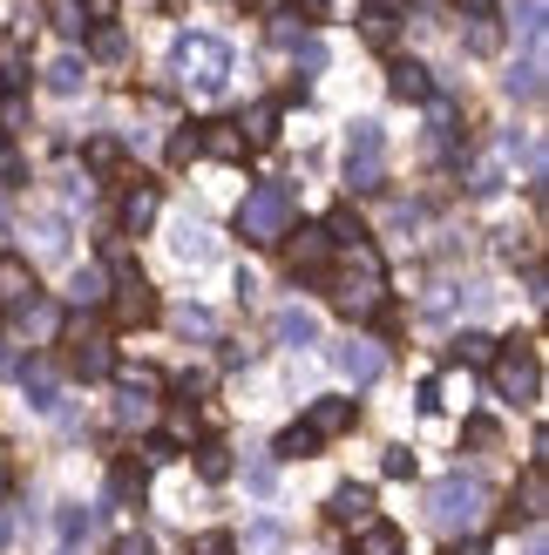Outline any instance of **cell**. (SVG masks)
<instances>
[{
	"instance_id": "cell-1",
	"label": "cell",
	"mask_w": 549,
	"mask_h": 555,
	"mask_svg": "<svg viewBox=\"0 0 549 555\" xmlns=\"http://www.w3.org/2000/svg\"><path fill=\"white\" fill-rule=\"evenodd\" d=\"M292 217H298V197H292V190H285V183H258L252 197L238 204V237H244V244H285Z\"/></svg>"
},
{
	"instance_id": "cell-2",
	"label": "cell",
	"mask_w": 549,
	"mask_h": 555,
	"mask_svg": "<svg viewBox=\"0 0 549 555\" xmlns=\"http://www.w3.org/2000/svg\"><path fill=\"white\" fill-rule=\"evenodd\" d=\"M346 183L360 190V197L387 183V129H380L373 116H360L346 129Z\"/></svg>"
},
{
	"instance_id": "cell-3",
	"label": "cell",
	"mask_w": 549,
	"mask_h": 555,
	"mask_svg": "<svg viewBox=\"0 0 549 555\" xmlns=\"http://www.w3.org/2000/svg\"><path fill=\"white\" fill-rule=\"evenodd\" d=\"M177 75H183L197 95H217V89L231 81V48L217 41V35H183V41H177Z\"/></svg>"
},
{
	"instance_id": "cell-4",
	"label": "cell",
	"mask_w": 549,
	"mask_h": 555,
	"mask_svg": "<svg viewBox=\"0 0 549 555\" xmlns=\"http://www.w3.org/2000/svg\"><path fill=\"white\" fill-rule=\"evenodd\" d=\"M496 379H502V393L515 400V406H542V366H536V339H509V346H496Z\"/></svg>"
},
{
	"instance_id": "cell-5",
	"label": "cell",
	"mask_w": 549,
	"mask_h": 555,
	"mask_svg": "<svg viewBox=\"0 0 549 555\" xmlns=\"http://www.w3.org/2000/svg\"><path fill=\"white\" fill-rule=\"evenodd\" d=\"M482 515V481L475 475H442V481H434L427 488V521H434V529H469V521Z\"/></svg>"
},
{
	"instance_id": "cell-6",
	"label": "cell",
	"mask_w": 549,
	"mask_h": 555,
	"mask_svg": "<svg viewBox=\"0 0 549 555\" xmlns=\"http://www.w3.org/2000/svg\"><path fill=\"white\" fill-rule=\"evenodd\" d=\"M333 298H340V312H373L380 305V258L373 251H353V271H340L333 278Z\"/></svg>"
},
{
	"instance_id": "cell-7",
	"label": "cell",
	"mask_w": 549,
	"mask_h": 555,
	"mask_svg": "<svg viewBox=\"0 0 549 555\" xmlns=\"http://www.w3.org/2000/svg\"><path fill=\"white\" fill-rule=\"evenodd\" d=\"M68 373H75V379L116 373V352H108L102 332H89V319H68Z\"/></svg>"
},
{
	"instance_id": "cell-8",
	"label": "cell",
	"mask_w": 549,
	"mask_h": 555,
	"mask_svg": "<svg viewBox=\"0 0 549 555\" xmlns=\"http://www.w3.org/2000/svg\"><path fill=\"white\" fill-rule=\"evenodd\" d=\"M108 305H116L123 325H156V319H163V298H156V285H150L143 271H123L116 292H108Z\"/></svg>"
},
{
	"instance_id": "cell-9",
	"label": "cell",
	"mask_w": 549,
	"mask_h": 555,
	"mask_svg": "<svg viewBox=\"0 0 549 555\" xmlns=\"http://www.w3.org/2000/svg\"><path fill=\"white\" fill-rule=\"evenodd\" d=\"M292 244H285V264H292V278H325V258H333V244H325V231L319 224H298V231H285Z\"/></svg>"
},
{
	"instance_id": "cell-10",
	"label": "cell",
	"mask_w": 549,
	"mask_h": 555,
	"mask_svg": "<svg viewBox=\"0 0 549 555\" xmlns=\"http://www.w3.org/2000/svg\"><path fill=\"white\" fill-rule=\"evenodd\" d=\"M333 366H340L353 386H373L380 373H387V352H380L373 339H346V346H333Z\"/></svg>"
},
{
	"instance_id": "cell-11",
	"label": "cell",
	"mask_w": 549,
	"mask_h": 555,
	"mask_svg": "<svg viewBox=\"0 0 549 555\" xmlns=\"http://www.w3.org/2000/svg\"><path fill=\"white\" fill-rule=\"evenodd\" d=\"M549 508V481H542V461L523 467V481H515V502L502 508V529H515V521H536Z\"/></svg>"
},
{
	"instance_id": "cell-12",
	"label": "cell",
	"mask_w": 549,
	"mask_h": 555,
	"mask_svg": "<svg viewBox=\"0 0 549 555\" xmlns=\"http://www.w3.org/2000/svg\"><path fill=\"white\" fill-rule=\"evenodd\" d=\"M325 521H333V529H367V521H373V488H367V481L333 488V502H325Z\"/></svg>"
},
{
	"instance_id": "cell-13",
	"label": "cell",
	"mask_w": 549,
	"mask_h": 555,
	"mask_svg": "<svg viewBox=\"0 0 549 555\" xmlns=\"http://www.w3.org/2000/svg\"><path fill=\"white\" fill-rule=\"evenodd\" d=\"M387 95L394 102H427L434 95V75L414 62V54H394V62H387Z\"/></svg>"
},
{
	"instance_id": "cell-14",
	"label": "cell",
	"mask_w": 549,
	"mask_h": 555,
	"mask_svg": "<svg viewBox=\"0 0 549 555\" xmlns=\"http://www.w3.org/2000/svg\"><path fill=\"white\" fill-rule=\"evenodd\" d=\"M353 421H360V400H312L306 406V427H312V440H333V434H353Z\"/></svg>"
},
{
	"instance_id": "cell-15",
	"label": "cell",
	"mask_w": 549,
	"mask_h": 555,
	"mask_svg": "<svg viewBox=\"0 0 549 555\" xmlns=\"http://www.w3.org/2000/svg\"><path fill=\"white\" fill-rule=\"evenodd\" d=\"M116 224H123V231H150V224H156V183H143V177H136V183L123 190V204H116Z\"/></svg>"
},
{
	"instance_id": "cell-16",
	"label": "cell",
	"mask_w": 549,
	"mask_h": 555,
	"mask_svg": "<svg viewBox=\"0 0 549 555\" xmlns=\"http://www.w3.org/2000/svg\"><path fill=\"white\" fill-rule=\"evenodd\" d=\"M35 298H41L35 264H27V258H0V305H21V312H27Z\"/></svg>"
},
{
	"instance_id": "cell-17",
	"label": "cell",
	"mask_w": 549,
	"mask_h": 555,
	"mask_svg": "<svg viewBox=\"0 0 549 555\" xmlns=\"http://www.w3.org/2000/svg\"><path fill=\"white\" fill-rule=\"evenodd\" d=\"M271 339H279V346H319V312H306V305H285V312L271 319Z\"/></svg>"
},
{
	"instance_id": "cell-18",
	"label": "cell",
	"mask_w": 549,
	"mask_h": 555,
	"mask_svg": "<svg viewBox=\"0 0 549 555\" xmlns=\"http://www.w3.org/2000/svg\"><path fill=\"white\" fill-rule=\"evenodd\" d=\"M197 156L244 163V135H238V122H204V129H197Z\"/></svg>"
},
{
	"instance_id": "cell-19",
	"label": "cell",
	"mask_w": 549,
	"mask_h": 555,
	"mask_svg": "<svg viewBox=\"0 0 549 555\" xmlns=\"http://www.w3.org/2000/svg\"><path fill=\"white\" fill-rule=\"evenodd\" d=\"M319 231H325V244H353V251H373V244H367V224L353 217V204H333Z\"/></svg>"
},
{
	"instance_id": "cell-20",
	"label": "cell",
	"mask_w": 549,
	"mask_h": 555,
	"mask_svg": "<svg viewBox=\"0 0 549 555\" xmlns=\"http://www.w3.org/2000/svg\"><path fill=\"white\" fill-rule=\"evenodd\" d=\"M170 251H177L183 264H210V258H217V237H210L204 224H190V217H183L177 237H170Z\"/></svg>"
},
{
	"instance_id": "cell-21",
	"label": "cell",
	"mask_w": 549,
	"mask_h": 555,
	"mask_svg": "<svg viewBox=\"0 0 549 555\" xmlns=\"http://www.w3.org/2000/svg\"><path fill=\"white\" fill-rule=\"evenodd\" d=\"M469 54H496L502 48V21H496V8H469Z\"/></svg>"
},
{
	"instance_id": "cell-22",
	"label": "cell",
	"mask_w": 549,
	"mask_h": 555,
	"mask_svg": "<svg viewBox=\"0 0 549 555\" xmlns=\"http://www.w3.org/2000/svg\"><path fill=\"white\" fill-rule=\"evenodd\" d=\"M353 555H407V535L394 529V521H367L360 542H353Z\"/></svg>"
},
{
	"instance_id": "cell-23",
	"label": "cell",
	"mask_w": 549,
	"mask_h": 555,
	"mask_svg": "<svg viewBox=\"0 0 549 555\" xmlns=\"http://www.w3.org/2000/svg\"><path fill=\"white\" fill-rule=\"evenodd\" d=\"M68 298L81 305V312H89V305H102V298H108V271H102V264H81V271L68 278Z\"/></svg>"
},
{
	"instance_id": "cell-24",
	"label": "cell",
	"mask_w": 549,
	"mask_h": 555,
	"mask_svg": "<svg viewBox=\"0 0 549 555\" xmlns=\"http://www.w3.org/2000/svg\"><path fill=\"white\" fill-rule=\"evenodd\" d=\"M448 352L461 359V366H488V359H496V339H488V332H475V325H461Z\"/></svg>"
},
{
	"instance_id": "cell-25",
	"label": "cell",
	"mask_w": 549,
	"mask_h": 555,
	"mask_svg": "<svg viewBox=\"0 0 549 555\" xmlns=\"http://www.w3.org/2000/svg\"><path fill=\"white\" fill-rule=\"evenodd\" d=\"M271 122H279V102H258V108H252V116H244V122H238V135H244V150H265V143H271V135H279V129H271Z\"/></svg>"
},
{
	"instance_id": "cell-26",
	"label": "cell",
	"mask_w": 549,
	"mask_h": 555,
	"mask_svg": "<svg viewBox=\"0 0 549 555\" xmlns=\"http://www.w3.org/2000/svg\"><path fill=\"white\" fill-rule=\"evenodd\" d=\"M502 89H509V102H536L542 95V62H536V54L515 62V75H502Z\"/></svg>"
},
{
	"instance_id": "cell-27",
	"label": "cell",
	"mask_w": 549,
	"mask_h": 555,
	"mask_svg": "<svg viewBox=\"0 0 549 555\" xmlns=\"http://www.w3.org/2000/svg\"><path fill=\"white\" fill-rule=\"evenodd\" d=\"M81 81H89V68H81L75 54H54V62H48V89L54 95H81Z\"/></svg>"
},
{
	"instance_id": "cell-28",
	"label": "cell",
	"mask_w": 549,
	"mask_h": 555,
	"mask_svg": "<svg viewBox=\"0 0 549 555\" xmlns=\"http://www.w3.org/2000/svg\"><path fill=\"white\" fill-rule=\"evenodd\" d=\"M197 475L204 481H231V448H225V440H204V448H197Z\"/></svg>"
},
{
	"instance_id": "cell-29",
	"label": "cell",
	"mask_w": 549,
	"mask_h": 555,
	"mask_svg": "<svg viewBox=\"0 0 549 555\" xmlns=\"http://www.w3.org/2000/svg\"><path fill=\"white\" fill-rule=\"evenodd\" d=\"M312 448H319V440H312V427L298 421V427H285V434H279V448H271V454H279V461H306Z\"/></svg>"
},
{
	"instance_id": "cell-30",
	"label": "cell",
	"mask_w": 549,
	"mask_h": 555,
	"mask_svg": "<svg viewBox=\"0 0 549 555\" xmlns=\"http://www.w3.org/2000/svg\"><path fill=\"white\" fill-rule=\"evenodd\" d=\"M89 48H95V62H123V54H129V35H123V27H95Z\"/></svg>"
},
{
	"instance_id": "cell-31",
	"label": "cell",
	"mask_w": 549,
	"mask_h": 555,
	"mask_svg": "<svg viewBox=\"0 0 549 555\" xmlns=\"http://www.w3.org/2000/svg\"><path fill=\"white\" fill-rule=\"evenodd\" d=\"M108 494H116V502H143V467H116V475H108Z\"/></svg>"
},
{
	"instance_id": "cell-32",
	"label": "cell",
	"mask_w": 549,
	"mask_h": 555,
	"mask_svg": "<svg viewBox=\"0 0 549 555\" xmlns=\"http://www.w3.org/2000/svg\"><path fill=\"white\" fill-rule=\"evenodd\" d=\"M21 386H27V400H35L41 413L54 406V379H48V366H21Z\"/></svg>"
},
{
	"instance_id": "cell-33",
	"label": "cell",
	"mask_w": 549,
	"mask_h": 555,
	"mask_svg": "<svg viewBox=\"0 0 549 555\" xmlns=\"http://www.w3.org/2000/svg\"><path fill=\"white\" fill-rule=\"evenodd\" d=\"M177 332H183V339H210L217 319L204 312V305H183V312H177Z\"/></svg>"
},
{
	"instance_id": "cell-34",
	"label": "cell",
	"mask_w": 549,
	"mask_h": 555,
	"mask_svg": "<svg viewBox=\"0 0 549 555\" xmlns=\"http://www.w3.org/2000/svg\"><path fill=\"white\" fill-rule=\"evenodd\" d=\"M190 555H238V535L231 529H204L197 542H190Z\"/></svg>"
},
{
	"instance_id": "cell-35",
	"label": "cell",
	"mask_w": 549,
	"mask_h": 555,
	"mask_svg": "<svg viewBox=\"0 0 549 555\" xmlns=\"http://www.w3.org/2000/svg\"><path fill=\"white\" fill-rule=\"evenodd\" d=\"M177 454H183V448H177L170 434H150V440H143V467H170Z\"/></svg>"
},
{
	"instance_id": "cell-36",
	"label": "cell",
	"mask_w": 549,
	"mask_h": 555,
	"mask_svg": "<svg viewBox=\"0 0 549 555\" xmlns=\"http://www.w3.org/2000/svg\"><path fill=\"white\" fill-rule=\"evenodd\" d=\"M461 440H469V448H496V440H502V427L488 421V413H475V421L461 427Z\"/></svg>"
},
{
	"instance_id": "cell-37",
	"label": "cell",
	"mask_w": 549,
	"mask_h": 555,
	"mask_svg": "<svg viewBox=\"0 0 549 555\" xmlns=\"http://www.w3.org/2000/svg\"><path fill=\"white\" fill-rule=\"evenodd\" d=\"M123 386H129V400H136V393H163V373H156V366H129Z\"/></svg>"
},
{
	"instance_id": "cell-38",
	"label": "cell",
	"mask_w": 549,
	"mask_h": 555,
	"mask_svg": "<svg viewBox=\"0 0 549 555\" xmlns=\"http://www.w3.org/2000/svg\"><path fill=\"white\" fill-rule=\"evenodd\" d=\"M89 163H95V170H116V163H123V143H116V135H95V143H89Z\"/></svg>"
},
{
	"instance_id": "cell-39",
	"label": "cell",
	"mask_w": 549,
	"mask_h": 555,
	"mask_svg": "<svg viewBox=\"0 0 549 555\" xmlns=\"http://www.w3.org/2000/svg\"><path fill=\"white\" fill-rule=\"evenodd\" d=\"M360 35H367L373 48H394V21H387V14H360Z\"/></svg>"
},
{
	"instance_id": "cell-40",
	"label": "cell",
	"mask_w": 549,
	"mask_h": 555,
	"mask_svg": "<svg viewBox=\"0 0 549 555\" xmlns=\"http://www.w3.org/2000/svg\"><path fill=\"white\" fill-rule=\"evenodd\" d=\"M292 54H298V68H312V75L325 68V41H312V35H298V41H292Z\"/></svg>"
},
{
	"instance_id": "cell-41",
	"label": "cell",
	"mask_w": 549,
	"mask_h": 555,
	"mask_svg": "<svg viewBox=\"0 0 549 555\" xmlns=\"http://www.w3.org/2000/svg\"><path fill=\"white\" fill-rule=\"evenodd\" d=\"M41 251H68V217H41Z\"/></svg>"
},
{
	"instance_id": "cell-42",
	"label": "cell",
	"mask_w": 549,
	"mask_h": 555,
	"mask_svg": "<svg viewBox=\"0 0 549 555\" xmlns=\"http://www.w3.org/2000/svg\"><path fill=\"white\" fill-rule=\"evenodd\" d=\"M54 529H62V542H81V535H89V508H62Z\"/></svg>"
},
{
	"instance_id": "cell-43",
	"label": "cell",
	"mask_w": 549,
	"mask_h": 555,
	"mask_svg": "<svg viewBox=\"0 0 549 555\" xmlns=\"http://www.w3.org/2000/svg\"><path fill=\"white\" fill-rule=\"evenodd\" d=\"M41 14H48V0H21V8H14V27H21V35H35Z\"/></svg>"
},
{
	"instance_id": "cell-44",
	"label": "cell",
	"mask_w": 549,
	"mask_h": 555,
	"mask_svg": "<svg viewBox=\"0 0 549 555\" xmlns=\"http://www.w3.org/2000/svg\"><path fill=\"white\" fill-rule=\"evenodd\" d=\"M380 467H387L394 481H407V475H414V454H407V448H387V454H380Z\"/></svg>"
},
{
	"instance_id": "cell-45",
	"label": "cell",
	"mask_w": 549,
	"mask_h": 555,
	"mask_svg": "<svg viewBox=\"0 0 549 555\" xmlns=\"http://www.w3.org/2000/svg\"><path fill=\"white\" fill-rule=\"evenodd\" d=\"M515 27L536 41V35H542V0H523V8H515Z\"/></svg>"
},
{
	"instance_id": "cell-46",
	"label": "cell",
	"mask_w": 549,
	"mask_h": 555,
	"mask_svg": "<svg viewBox=\"0 0 549 555\" xmlns=\"http://www.w3.org/2000/svg\"><path fill=\"white\" fill-rule=\"evenodd\" d=\"M81 21H89V27H108V21H116V0H81Z\"/></svg>"
},
{
	"instance_id": "cell-47",
	"label": "cell",
	"mask_w": 549,
	"mask_h": 555,
	"mask_svg": "<svg viewBox=\"0 0 549 555\" xmlns=\"http://www.w3.org/2000/svg\"><path fill=\"white\" fill-rule=\"evenodd\" d=\"M190 156H197V129H177L170 135V163H190Z\"/></svg>"
},
{
	"instance_id": "cell-48",
	"label": "cell",
	"mask_w": 549,
	"mask_h": 555,
	"mask_svg": "<svg viewBox=\"0 0 549 555\" xmlns=\"http://www.w3.org/2000/svg\"><path fill=\"white\" fill-rule=\"evenodd\" d=\"M407 8H414V0H367V14H387V21H400Z\"/></svg>"
},
{
	"instance_id": "cell-49",
	"label": "cell",
	"mask_w": 549,
	"mask_h": 555,
	"mask_svg": "<svg viewBox=\"0 0 549 555\" xmlns=\"http://www.w3.org/2000/svg\"><path fill=\"white\" fill-rule=\"evenodd\" d=\"M502 258H536V244H529V237H515V231H509V237H502Z\"/></svg>"
},
{
	"instance_id": "cell-50",
	"label": "cell",
	"mask_w": 549,
	"mask_h": 555,
	"mask_svg": "<svg viewBox=\"0 0 549 555\" xmlns=\"http://www.w3.org/2000/svg\"><path fill=\"white\" fill-rule=\"evenodd\" d=\"M271 41H285V48H292V41H298V21H292V14H279V21H271Z\"/></svg>"
},
{
	"instance_id": "cell-51",
	"label": "cell",
	"mask_w": 549,
	"mask_h": 555,
	"mask_svg": "<svg viewBox=\"0 0 549 555\" xmlns=\"http://www.w3.org/2000/svg\"><path fill=\"white\" fill-rule=\"evenodd\" d=\"M108 555H156V548H150L143 535H123V542H116V548H108Z\"/></svg>"
},
{
	"instance_id": "cell-52",
	"label": "cell",
	"mask_w": 549,
	"mask_h": 555,
	"mask_svg": "<svg viewBox=\"0 0 549 555\" xmlns=\"http://www.w3.org/2000/svg\"><path fill=\"white\" fill-rule=\"evenodd\" d=\"M325 8H333V0H298V14H306V21H319Z\"/></svg>"
},
{
	"instance_id": "cell-53",
	"label": "cell",
	"mask_w": 549,
	"mask_h": 555,
	"mask_svg": "<svg viewBox=\"0 0 549 555\" xmlns=\"http://www.w3.org/2000/svg\"><path fill=\"white\" fill-rule=\"evenodd\" d=\"M8 494H14V467L0 461V502H8Z\"/></svg>"
},
{
	"instance_id": "cell-54",
	"label": "cell",
	"mask_w": 549,
	"mask_h": 555,
	"mask_svg": "<svg viewBox=\"0 0 549 555\" xmlns=\"http://www.w3.org/2000/svg\"><path fill=\"white\" fill-rule=\"evenodd\" d=\"M8 81H14V62H0V95H8Z\"/></svg>"
},
{
	"instance_id": "cell-55",
	"label": "cell",
	"mask_w": 549,
	"mask_h": 555,
	"mask_svg": "<svg viewBox=\"0 0 549 555\" xmlns=\"http://www.w3.org/2000/svg\"><path fill=\"white\" fill-rule=\"evenodd\" d=\"M14 542V529H8V515H0V548H8Z\"/></svg>"
}]
</instances>
